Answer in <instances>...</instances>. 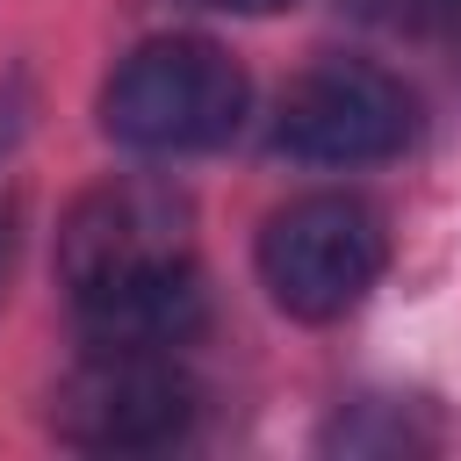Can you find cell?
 I'll use <instances>...</instances> for the list:
<instances>
[{
    "mask_svg": "<svg viewBox=\"0 0 461 461\" xmlns=\"http://www.w3.org/2000/svg\"><path fill=\"white\" fill-rule=\"evenodd\" d=\"M245 65L209 36H151L101 86V130L130 151H209L245 122Z\"/></svg>",
    "mask_w": 461,
    "mask_h": 461,
    "instance_id": "1",
    "label": "cell"
},
{
    "mask_svg": "<svg viewBox=\"0 0 461 461\" xmlns=\"http://www.w3.org/2000/svg\"><path fill=\"white\" fill-rule=\"evenodd\" d=\"M382 259H389V238L360 194H303L274 209L259 230V281L303 324L346 317L375 288Z\"/></svg>",
    "mask_w": 461,
    "mask_h": 461,
    "instance_id": "2",
    "label": "cell"
},
{
    "mask_svg": "<svg viewBox=\"0 0 461 461\" xmlns=\"http://www.w3.org/2000/svg\"><path fill=\"white\" fill-rule=\"evenodd\" d=\"M187 259H194V209L180 187L144 180V173L86 187L58 223V274H65L72 303L166 274V267H187Z\"/></svg>",
    "mask_w": 461,
    "mask_h": 461,
    "instance_id": "3",
    "label": "cell"
},
{
    "mask_svg": "<svg viewBox=\"0 0 461 461\" xmlns=\"http://www.w3.org/2000/svg\"><path fill=\"white\" fill-rule=\"evenodd\" d=\"M194 375L173 353H137V346H86V360L58 382L50 425L72 447L94 454H137L166 447L194 425Z\"/></svg>",
    "mask_w": 461,
    "mask_h": 461,
    "instance_id": "4",
    "label": "cell"
},
{
    "mask_svg": "<svg viewBox=\"0 0 461 461\" xmlns=\"http://www.w3.org/2000/svg\"><path fill=\"white\" fill-rule=\"evenodd\" d=\"M411 137H418V101L403 94V79L360 58H331L303 72L274 115V151L303 166H375L396 158Z\"/></svg>",
    "mask_w": 461,
    "mask_h": 461,
    "instance_id": "5",
    "label": "cell"
},
{
    "mask_svg": "<svg viewBox=\"0 0 461 461\" xmlns=\"http://www.w3.org/2000/svg\"><path fill=\"white\" fill-rule=\"evenodd\" d=\"M72 310H79L86 346L180 353V346L202 331V274H194V259H187V267H166V274L101 288V295H86V303H72Z\"/></svg>",
    "mask_w": 461,
    "mask_h": 461,
    "instance_id": "6",
    "label": "cell"
},
{
    "mask_svg": "<svg viewBox=\"0 0 461 461\" xmlns=\"http://www.w3.org/2000/svg\"><path fill=\"white\" fill-rule=\"evenodd\" d=\"M202 7H223V14H281L295 0H202Z\"/></svg>",
    "mask_w": 461,
    "mask_h": 461,
    "instance_id": "7",
    "label": "cell"
},
{
    "mask_svg": "<svg viewBox=\"0 0 461 461\" xmlns=\"http://www.w3.org/2000/svg\"><path fill=\"white\" fill-rule=\"evenodd\" d=\"M7 245H14V209L0 202V274H7Z\"/></svg>",
    "mask_w": 461,
    "mask_h": 461,
    "instance_id": "8",
    "label": "cell"
}]
</instances>
